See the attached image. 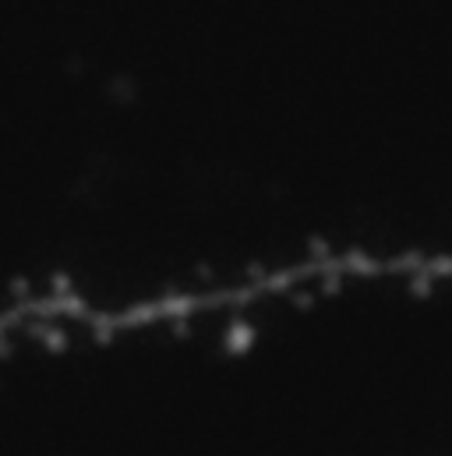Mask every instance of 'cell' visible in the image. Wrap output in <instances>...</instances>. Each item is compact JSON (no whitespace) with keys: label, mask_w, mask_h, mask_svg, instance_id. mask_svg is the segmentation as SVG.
I'll return each mask as SVG.
<instances>
[{"label":"cell","mask_w":452,"mask_h":456,"mask_svg":"<svg viewBox=\"0 0 452 456\" xmlns=\"http://www.w3.org/2000/svg\"><path fill=\"white\" fill-rule=\"evenodd\" d=\"M251 340H254V326H237L230 332V350H244Z\"/></svg>","instance_id":"cell-1"}]
</instances>
